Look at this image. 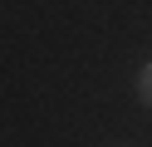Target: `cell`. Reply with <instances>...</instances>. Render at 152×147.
I'll list each match as a JSON object with an SVG mask.
<instances>
[{"instance_id": "cell-1", "label": "cell", "mask_w": 152, "mask_h": 147, "mask_svg": "<svg viewBox=\"0 0 152 147\" xmlns=\"http://www.w3.org/2000/svg\"><path fill=\"white\" fill-rule=\"evenodd\" d=\"M137 98L152 108V64H142V74H137Z\"/></svg>"}]
</instances>
